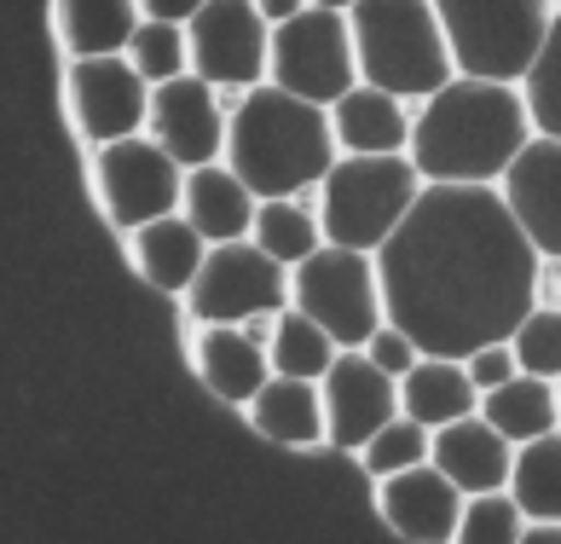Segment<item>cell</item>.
I'll list each match as a JSON object with an SVG mask.
<instances>
[{"instance_id": "6da1fadb", "label": "cell", "mask_w": 561, "mask_h": 544, "mask_svg": "<svg viewBox=\"0 0 561 544\" xmlns=\"http://www.w3.org/2000/svg\"><path fill=\"white\" fill-rule=\"evenodd\" d=\"M538 261L504 185H423L417 208L377 249L382 307L423 353L469 360L486 342H510L538 307Z\"/></svg>"}, {"instance_id": "7a4b0ae2", "label": "cell", "mask_w": 561, "mask_h": 544, "mask_svg": "<svg viewBox=\"0 0 561 544\" xmlns=\"http://www.w3.org/2000/svg\"><path fill=\"white\" fill-rule=\"evenodd\" d=\"M538 139L522 81L451 76L411 122V162L428 185H497Z\"/></svg>"}, {"instance_id": "3957f363", "label": "cell", "mask_w": 561, "mask_h": 544, "mask_svg": "<svg viewBox=\"0 0 561 544\" xmlns=\"http://www.w3.org/2000/svg\"><path fill=\"white\" fill-rule=\"evenodd\" d=\"M336 157H342V145H336L330 104L284 93L278 81L249 88L243 104L232 111V128H226V162L243 174V185L255 197L313 192L336 169Z\"/></svg>"}, {"instance_id": "277c9868", "label": "cell", "mask_w": 561, "mask_h": 544, "mask_svg": "<svg viewBox=\"0 0 561 544\" xmlns=\"http://www.w3.org/2000/svg\"><path fill=\"white\" fill-rule=\"evenodd\" d=\"M353 47H359V81L400 99H428L457 76L446 24L434 0H359L347 12Z\"/></svg>"}, {"instance_id": "5b68a950", "label": "cell", "mask_w": 561, "mask_h": 544, "mask_svg": "<svg viewBox=\"0 0 561 544\" xmlns=\"http://www.w3.org/2000/svg\"><path fill=\"white\" fill-rule=\"evenodd\" d=\"M423 169L411 162V151H393V157H359V151H342L336 169L324 174L319 185V220H324V238L330 243H347V249H377L400 233V220L417 208L423 197Z\"/></svg>"}, {"instance_id": "8992f818", "label": "cell", "mask_w": 561, "mask_h": 544, "mask_svg": "<svg viewBox=\"0 0 561 544\" xmlns=\"http://www.w3.org/2000/svg\"><path fill=\"white\" fill-rule=\"evenodd\" d=\"M457 58V76L527 81L550 41V0H434Z\"/></svg>"}, {"instance_id": "52a82bcc", "label": "cell", "mask_w": 561, "mask_h": 544, "mask_svg": "<svg viewBox=\"0 0 561 544\" xmlns=\"http://www.w3.org/2000/svg\"><path fill=\"white\" fill-rule=\"evenodd\" d=\"M296 307L307 319H319L342 348H365L377 330L388 325V307H382V272L370 249H347V243H319L296 272Z\"/></svg>"}, {"instance_id": "ba28073f", "label": "cell", "mask_w": 561, "mask_h": 544, "mask_svg": "<svg viewBox=\"0 0 561 544\" xmlns=\"http://www.w3.org/2000/svg\"><path fill=\"white\" fill-rule=\"evenodd\" d=\"M266 81H278L284 93H301L313 104H336L342 93L359 88V47H353L347 12L307 7L301 18L273 30V70Z\"/></svg>"}, {"instance_id": "9c48e42d", "label": "cell", "mask_w": 561, "mask_h": 544, "mask_svg": "<svg viewBox=\"0 0 561 544\" xmlns=\"http://www.w3.org/2000/svg\"><path fill=\"white\" fill-rule=\"evenodd\" d=\"M185 302L203 325H243L255 313H284L296 302V284H289V267L266 256L255 238H232L209 243V261L185 290Z\"/></svg>"}, {"instance_id": "30bf717a", "label": "cell", "mask_w": 561, "mask_h": 544, "mask_svg": "<svg viewBox=\"0 0 561 544\" xmlns=\"http://www.w3.org/2000/svg\"><path fill=\"white\" fill-rule=\"evenodd\" d=\"M99 197H105V215L122 226V233H139V226H151L162 215H180L185 203V174L180 162L162 151L157 139H111L99 145Z\"/></svg>"}, {"instance_id": "8fae6325", "label": "cell", "mask_w": 561, "mask_h": 544, "mask_svg": "<svg viewBox=\"0 0 561 544\" xmlns=\"http://www.w3.org/2000/svg\"><path fill=\"white\" fill-rule=\"evenodd\" d=\"M185 35H192V70L215 88H261L273 70V24L255 0H209Z\"/></svg>"}, {"instance_id": "7c38bea8", "label": "cell", "mask_w": 561, "mask_h": 544, "mask_svg": "<svg viewBox=\"0 0 561 544\" xmlns=\"http://www.w3.org/2000/svg\"><path fill=\"white\" fill-rule=\"evenodd\" d=\"M151 93L157 88L139 76L128 53H93L70 65V111L93 145L134 139L139 128H151Z\"/></svg>"}, {"instance_id": "4fadbf2b", "label": "cell", "mask_w": 561, "mask_h": 544, "mask_svg": "<svg viewBox=\"0 0 561 544\" xmlns=\"http://www.w3.org/2000/svg\"><path fill=\"white\" fill-rule=\"evenodd\" d=\"M319 383H324V417L336 452H365L370 434L400 417V376H388L365 348H342Z\"/></svg>"}, {"instance_id": "5bb4252c", "label": "cell", "mask_w": 561, "mask_h": 544, "mask_svg": "<svg viewBox=\"0 0 561 544\" xmlns=\"http://www.w3.org/2000/svg\"><path fill=\"white\" fill-rule=\"evenodd\" d=\"M226 128H232V116H226V104H220V88L203 81L197 70L162 81L151 93V139L180 162V169L226 162Z\"/></svg>"}, {"instance_id": "9a60e30c", "label": "cell", "mask_w": 561, "mask_h": 544, "mask_svg": "<svg viewBox=\"0 0 561 544\" xmlns=\"http://www.w3.org/2000/svg\"><path fill=\"white\" fill-rule=\"evenodd\" d=\"M377 487H382V521L411 544H451L457 528H463L469 492L457 487L434 457L400 469V475H382Z\"/></svg>"}, {"instance_id": "2e32d148", "label": "cell", "mask_w": 561, "mask_h": 544, "mask_svg": "<svg viewBox=\"0 0 561 544\" xmlns=\"http://www.w3.org/2000/svg\"><path fill=\"white\" fill-rule=\"evenodd\" d=\"M497 185H504L515 220H522L538 256H561V139L538 134Z\"/></svg>"}, {"instance_id": "e0dca14e", "label": "cell", "mask_w": 561, "mask_h": 544, "mask_svg": "<svg viewBox=\"0 0 561 544\" xmlns=\"http://www.w3.org/2000/svg\"><path fill=\"white\" fill-rule=\"evenodd\" d=\"M434 464L463 492H492V487H510L515 475V441L497 423H486L481 411H469L457 423L434 429Z\"/></svg>"}, {"instance_id": "ac0fdd59", "label": "cell", "mask_w": 561, "mask_h": 544, "mask_svg": "<svg viewBox=\"0 0 561 544\" xmlns=\"http://www.w3.org/2000/svg\"><path fill=\"white\" fill-rule=\"evenodd\" d=\"M249 423L278 446H319L330 441V417H324V383L319 376H289L273 371L266 388L249 400Z\"/></svg>"}, {"instance_id": "d6986e66", "label": "cell", "mask_w": 561, "mask_h": 544, "mask_svg": "<svg viewBox=\"0 0 561 544\" xmlns=\"http://www.w3.org/2000/svg\"><path fill=\"white\" fill-rule=\"evenodd\" d=\"M411 99L400 93H382L359 81L353 93H342L330 104V122H336V145L342 151H359V157H393V151H411V116L405 111Z\"/></svg>"}, {"instance_id": "ffe728a7", "label": "cell", "mask_w": 561, "mask_h": 544, "mask_svg": "<svg viewBox=\"0 0 561 544\" xmlns=\"http://www.w3.org/2000/svg\"><path fill=\"white\" fill-rule=\"evenodd\" d=\"M180 208L192 215V226L209 243H232V238L255 233L261 197L243 185V174L232 169V162H203V169L185 174V203Z\"/></svg>"}, {"instance_id": "44dd1931", "label": "cell", "mask_w": 561, "mask_h": 544, "mask_svg": "<svg viewBox=\"0 0 561 544\" xmlns=\"http://www.w3.org/2000/svg\"><path fill=\"white\" fill-rule=\"evenodd\" d=\"M400 411L417 417L428 429H446L457 417L481 411V388L463 360H446V353H423L417 365L400 376Z\"/></svg>"}, {"instance_id": "7402d4cb", "label": "cell", "mask_w": 561, "mask_h": 544, "mask_svg": "<svg viewBox=\"0 0 561 544\" xmlns=\"http://www.w3.org/2000/svg\"><path fill=\"white\" fill-rule=\"evenodd\" d=\"M134 261L139 272L151 279L157 290H174V296H185V290L197 284L203 261H209V238L192 226V215H162L151 226H139L134 233Z\"/></svg>"}, {"instance_id": "603a6c76", "label": "cell", "mask_w": 561, "mask_h": 544, "mask_svg": "<svg viewBox=\"0 0 561 544\" xmlns=\"http://www.w3.org/2000/svg\"><path fill=\"white\" fill-rule=\"evenodd\" d=\"M197 365H203V383H209L220 400L249 406L266 388V376H273V353L261 342H249L243 325H209L197 337Z\"/></svg>"}, {"instance_id": "cb8c5ba5", "label": "cell", "mask_w": 561, "mask_h": 544, "mask_svg": "<svg viewBox=\"0 0 561 544\" xmlns=\"http://www.w3.org/2000/svg\"><path fill=\"white\" fill-rule=\"evenodd\" d=\"M481 417L504 429L515 446H527V441H538V434L561 429V388H556V376L515 371L510 383L481 394Z\"/></svg>"}, {"instance_id": "d4e9b609", "label": "cell", "mask_w": 561, "mask_h": 544, "mask_svg": "<svg viewBox=\"0 0 561 544\" xmlns=\"http://www.w3.org/2000/svg\"><path fill=\"white\" fill-rule=\"evenodd\" d=\"M139 24H145L139 0H58V35L76 58L128 53Z\"/></svg>"}, {"instance_id": "484cf974", "label": "cell", "mask_w": 561, "mask_h": 544, "mask_svg": "<svg viewBox=\"0 0 561 544\" xmlns=\"http://www.w3.org/2000/svg\"><path fill=\"white\" fill-rule=\"evenodd\" d=\"M249 238H255L273 261H284L289 272H296L324 243V220H313V208L296 203V197H261L255 233H249Z\"/></svg>"}, {"instance_id": "4316f807", "label": "cell", "mask_w": 561, "mask_h": 544, "mask_svg": "<svg viewBox=\"0 0 561 544\" xmlns=\"http://www.w3.org/2000/svg\"><path fill=\"white\" fill-rule=\"evenodd\" d=\"M510 492L522 498L527 521H538V515H556L561 521V429L538 434V441H527V446H515Z\"/></svg>"}, {"instance_id": "83f0119b", "label": "cell", "mask_w": 561, "mask_h": 544, "mask_svg": "<svg viewBox=\"0 0 561 544\" xmlns=\"http://www.w3.org/2000/svg\"><path fill=\"white\" fill-rule=\"evenodd\" d=\"M273 371H289V376H324L330 365H336V353H342V342L330 337V330L319 325V319H307V313L289 302L284 313H278V337H273Z\"/></svg>"}, {"instance_id": "f1b7e54d", "label": "cell", "mask_w": 561, "mask_h": 544, "mask_svg": "<svg viewBox=\"0 0 561 544\" xmlns=\"http://www.w3.org/2000/svg\"><path fill=\"white\" fill-rule=\"evenodd\" d=\"M128 58L151 88H162L174 76H192V35H185V24H169V18H145L128 41Z\"/></svg>"}, {"instance_id": "f546056e", "label": "cell", "mask_w": 561, "mask_h": 544, "mask_svg": "<svg viewBox=\"0 0 561 544\" xmlns=\"http://www.w3.org/2000/svg\"><path fill=\"white\" fill-rule=\"evenodd\" d=\"M428 457H434V429L400 411L393 423H382V429L365 441L359 464H365V475L382 480V475H400V469H411V464H428Z\"/></svg>"}, {"instance_id": "4dcf8cb0", "label": "cell", "mask_w": 561, "mask_h": 544, "mask_svg": "<svg viewBox=\"0 0 561 544\" xmlns=\"http://www.w3.org/2000/svg\"><path fill=\"white\" fill-rule=\"evenodd\" d=\"M527 533V510L510 487L492 492H469L463 505V528H457V544H515Z\"/></svg>"}, {"instance_id": "1f68e13d", "label": "cell", "mask_w": 561, "mask_h": 544, "mask_svg": "<svg viewBox=\"0 0 561 544\" xmlns=\"http://www.w3.org/2000/svg\"><path fill=\"white\" fill-rule=\"evenodd\" d=\"M522 88H527L538 134H556V139H561V7H556V18H550L545 53H538V65H533V76L522 81Z\"/></svg>"}, {"instance_id": "d6a6232c", "label": "cell", "mask_w": 561, "mask_h": 544, "mask_svg": "<svg viewBox=\"0 0 561 544\" xmlns=\"http://www.w3.org/2000/svg\"><path fill=\"white\" fill-rule=\"evenodd\" d=\"M515 360H522V371L533 376H561V307H545L538 302L522 325H515Z\"/></svg>"}, {"instance_id": "836d02e7", "label": "cell", "mask_w": 561, "mask_h": 544, "mask_svg": "<svg viewBox=\"0 0 561 544\" xmlns=\"http://www.w3.org/2000/svg\"><path fill=\"white\" fill-rule=\"evenodd\" d=\"M365 353H370V360H377V365H382L388 376H405L411 365L423 360V348H417V337H411V330H400V325H393V319H388V325L377 330V337L365 342Z\"/></svg>"}, {"instance_id": "e575fe53", "label": "cell", "mask_w": 561, "mask_h": 544, "mask_svg": "<svg viewBox=\"0 0 561 544\" xmlns=\"http://www.w3.org/2000/svg\"><path fill=\"white\" fill-rule=\"evenodd\" d=\"M463 365H469V376H474V388H481V394H486V388H497V383H510V376L522 371V360H515V348H510V342H486V348H474Z\"/></svg>"}, {"instance_id": "d590c367", "label": "cell", "mask_w": 561, "mask_h": 544, "mask_svg": "<svg viewBox=\"0 0 561 544\" xmlns=\"http://www.w3.org/2000/svg\"><path fill=\"white\" fill-rule=\"evenodd\" d=\"M203 7H209V0H139L145 18H169V24H192Z\"/></svg>"}, {"instance_id": "8d00e7d4", "label": "cell", "mask_w": 561, "mask_h": 544, "mask_svg": "<svg viewBox=\"0 0 561 544\" xmlns=\"http://www.w3.org/2000/svg\"><path fill=\"white\" fill-rule=\"evenodd\" d=\"M255 7H261V18H266V24H289V18H301L307 7H313V0H255Z\"/></svg>"}, {"instance_id": "74e56055", "label": "cell", "mask_w": 561, "mask_h": 544, "mask_svg": "<svg viewBox=\"0 0 561 544\" xmlns=\"http://www.w3.org/2000/svg\"><path fill=\"white\" fill-rule=\"evenodd\" d=\"M522 544H561V521H556V515H538V521H527Z\"/></svg>"}, {"instance_id": "f35d334b", "label": "cell", "mask_w": 561, "mask_h": 544, "mask_svg": "<svg viewBox=\"0 0 561 544\" xmlns=\"http://www.w3.org/2000/svg\"><path fill=\"white\" fill-rule=\"evenodd\" d=\"M313 7H330V12H353L359 0H313Z\"/></svg>"}, {"instance_id": "ab89813d", "label": "cell", "mask_w": 561, "mask_h": 544, "mask_svg": "<svg viewBox=\"0 0 561 544\" xmlns=\"http://www.w3.org/2000/svg\"><path fill=\"white\" fill-rule=\"evenodd\" d=\"M550 7H561V0H550Z\"/></svg>"}, {"instance_id": "60d3db41", "label": "cell", "mask_w": 561, "mask_h": 544, "mask_svg": "<svg viewBox=\"0 0 561 544\" xmlns=\"http://www.w3.org/2000/svg\"><path fill=\"white\" fill-rule=\"evenodd\" d=\"M556 388H561V376H556Z\"/></svg>"}]
</instances>
